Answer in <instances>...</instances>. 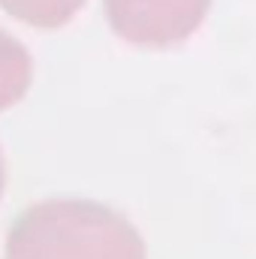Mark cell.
Wrapping results in <instances>:
<instances>
[{
    "label": "cell",
    "instance_id": "1",
    "mask_svg": "<svg viewBox=\"0 0 256 259\" xmlns=\"http://www.w3.org/2000/svg\"><path fill=\"white\" fill-rule=\"evenodd\" d=\"M6 259H145V244L106 205L52 199L27 208L12 223Z\"/></svg>",
    "mask_w": 256,
    "mask_h": 259
},
{
    "label": "cell",
    "instance_id": "2",
    "mask_svg": "<svg viewBox=\"0 0 256 259\" xmlns=\"http://www.w3.org/2000/svg\"><path fill=\"white\" fill-rule=\"evenodd\" d=\"M211 0H106L112 30L133 46L169 49L202 24Z\"/></svg>",
    "mask_w": 256,
    "mask_h": 259
},
{
    "label": "cell",
    "instance_id": "3",
    "mask_svg": "<svg viewBox=\"0 0 256 259\" xmlns=\"http://www.w3.org/2000/svg\"><path fill=\"white\" fill-rule=\"evenodd\" d=\"M30 72L33 64L24 46L6 30H0V109H9L24 97L30 84Z\"/></svg>",
    "mask_w": 256,
    "mask_h": 259
},
{
    "label": "cell",
    "instance_id": "4",
    "mask_svg": "<svg viewBox=\"0 0 256 259\" xmlns=\"http://www.w3.org/2000/svg\"><path fill=\"white\" fill-rule=\"evenodd\" d=\"M81 3L84 0H0L9 15L33 27H61L81 9Z\"/></svg>",
    "mask_w": 256,
    "mask_h": 259
},
{
    "label": "cell",
    "instance_id": "5",
    "mask_svg": "<svg viewBox=\"0 0 256 259\" xmlns=\"http://www.w3.org/2000/svg\"><path fill=\"white\" fill-rule=\"evenodd\" d=\"M0 193H3V160H0Z\"/></svg>",
    "mask_w": 256,
    "mask_h": 259
}]
</instances>
